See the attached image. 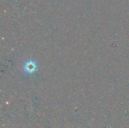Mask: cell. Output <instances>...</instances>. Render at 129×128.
Instances as JSON below:
<instances>
[{
  "instance_id": "obj_1",
  "label": "cell",
  "mask_w": 129,
  "mask_h": 128,
  "mask_svg": "<svg viewBox=\"0 0 129 128\" xmlns=\"http://www.w3.org/2000/svg\"><path fill=\"white\" fill-rule=\"evenodd\" d=\"M37 69V63L34 61H28L24 65V70L27 74H33Z\"/></svg>"
}]
</instances>
